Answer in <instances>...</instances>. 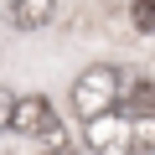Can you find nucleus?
Here are the masks:
<instances>
[{
    "mask_svg": "<svg viewBox=\"0 0 155 155\" xmlns=\"http://www.w3.org/2000/svg\"><path fill=\"white\" fill-rule=\"evenodd\" d=\"M11 26L16 31H41L52 16H57V0H11Z\"/></svg>",
    "mask_w": 155,
    "mask_h": 155,
    "instance_id": "nucleus-5",
    "label": "nucleus"
},
{
    "mask_svg": "<svg viewBox=\"0 0 155 155\" xmlns=\"http://www.w3.org/2000/svg\"><path fill=\"white\" fill-rule=\"evenodd\" d=\"M83 140H88L93 155H129V114L114 109V114H104V119H88Z\"/></svg>",
    "mask_w": 155,
    "mask_h": 155,
    "instance_id": "nucleus-3",
    "label": "nucleus"
},
{
    "mask_svg": "<svg viewBox=\"0 0 155 155\" xmlns=\"http://www.w3.org/2000/svg\"><path fill=\"white\" fill-rule=\"evenodd\" d=\"M129 155H155V114H129Z\"/></svg>",
    "mask_w": 155,
    "mask_h": 155,
    "instance_id": "nucleus-6",
    "label": "nucleus"
},
{
    "mask_svg": "<svg viewBox=\"0 0 155 155\" xmlns=\"http://www.w3.org/2000/svg\"><path fill=\"white\" fill-rule=\"evenodd\" d=\"M119 88H124V72H119V67H109V62L83 67L78 83H72V109H78V119L88 124V119L114 114V109H119Z\"/></svg>",
    "mask_w": 155,
    "mask_h": 155,
    "instance_id": "nucleus-1",
    "label": "nucleus"
},
{
    "mask_svg": "<svg viewBox=\"0 0 155 155\" xmlns=\"http://www.w3.org/2000/svg\"><path fill=\"white\" fill-rule=\"evenodd\" d=\"M119 114H155V78L134 72L119 88Z\"/></svg>",
    "mask_w": 155,
    "mask_h": 155,
    "instance_id": "nucleus-4",
    "label": "nucleus"
},
{
    "mask_svg": "<svg viewBox=\"0 0 155 155\" xmlns=\"http://www.w3.org/2000/svg\"><path fill=\"white\" fill-rule=\"evenodd\" d=\"M5 114H11V93H0V129H5Z\"/></svg>",
    "mask_w": 155,
    "mask_h": 155,
    "instance_id": "nucleus-8",
    "label": "nucleus"
},
{
    "mask_svg": "<svg viewBox=\"0 0 155 155\" xmlns=\"http://www.w3.org/2000/svg\"><path fill=\"white\" fill-rule=\"evenodd\" d=\"M47 155H72V150H67V145H57V150H47Z\"/></svg>",
    "mask_w": 155,
    "mask_h": 155,
    "instance_id": "nucleus-9",
    "label": "nucleus"
},
{
    "mask_svg": "<svg viewBox=\"0 0 155 155\" xmlns=\"http://www.w3.org/2000/svg\"><path fill=\"white\" fill-rule=\"evenodd\" d=\"M129 21H134L145 36H155V0H129Z\"/></svg>",
    "mask_w": 155,
    "mask_h": 155,
    "instance_id": "nucleus-7",
    "label": "nucleus"
},
{
    "mask_svg": "<svg viewBox=\"0 0 155 155\" xmlns=\"http://www.w3.org/2000/svg\"><path fill=\"white\" fill-rule=\"evenodd\" d=\"M5 129H16V134H31V140H47L52 150L62 145V129H57V114H52V104H47V98H36V93H26V98H11V114H5Z\"/></svg>",
    "mask_w": 155,
    "mask_h": 155,
    "instance_id": "nucleus-2",
    "label": "nucleus"
}]
</instances>
